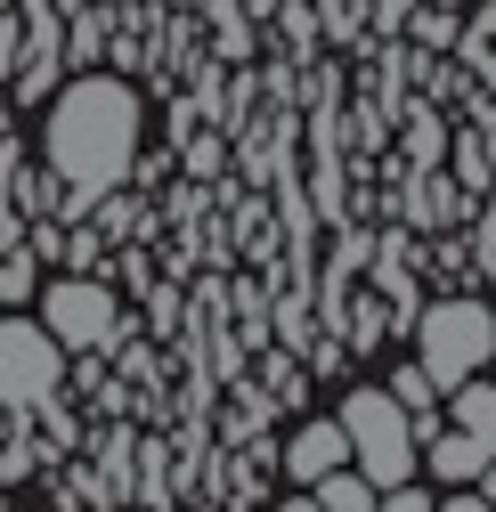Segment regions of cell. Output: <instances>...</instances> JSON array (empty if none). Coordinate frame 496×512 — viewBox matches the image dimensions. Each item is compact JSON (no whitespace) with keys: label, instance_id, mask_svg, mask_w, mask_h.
Wrapping results in <instances>:
<instances>
[{"label":"cell","instance_id":"cell-1","mask_svg":"<svg viewBox=\"0 0 496 512\" xmlns=\"http://www.w3.org/2000/svg\"><path fill=\"white\" fill-rule=\"evenodd\" d=\"M41 155L49 171L74 187V220L90 204H106L122 179H131L139 163V90L131 82H114V74H82L49 98V131H41Z\"/></svg>","mask_w":496,"mask_h":512},{"label":"cell","instance_id":"cell-2","mask_svg":"<svg viewBox=\"0 0 496 512\" xmlns=\"http://www.w3.org/2000/svg\"><path fill=\"white\" fill-rule=\"evenodd\" d=\"M415 366L431 374V391H456V382H472L488 358H496V309L488 301H431L423 326H415Z\"/></svg>","mask_w":496,"mask_h":512},{"label":"cell","instance_id":"cell-3","mask_svg":"<svg viewBox=\"0 0 496 512\" xmlns=\"http://www.w3.org/2000/svg\"><path fill=\"white\" fill-rule=\"evenodd\" d=\"M334 423H342V439H350V464L375 480V488L415 480V415H407L391 391H350Z\"/></svg>","mask_w":496,"mask_h":512},{"label":"cell","instance_id":"cell-4","mask_svg":"<svg viewBox=\"0 0 496 512\" xmlns=\"http://www.w3.org/2000/svg\"><path fill=\"white\" fill-rule=\"evenodd\" d=\"M66 382V342L41 317H0V407H49Z\"/></svg>","mask_w":496,"mask_h":512},{"label":"cell","instance_id":"cell-5","mask_svg":"<svg viewBox=\"0 0 496 512\" xmlns=\"http://www.w3.org/2000/svg\"><path fill=\"white\" fill-rule=\"evenodd\" d=\"M41 326L66 342V350H98V342L114 334V293H106L98 277H57V285L41 293Z\"/></svg>","mask_w":496,"mask_h":512},{"label":"cell","instance_id":"cell-6","mask_svg":"<svg viewBox=\"0 0 496 512\" xmlns=\"http://www.w3.org/2000/svg\"><path fill=\"white\" fill-rule=\"evenodd\" d=\"M57 57H66L57 0H25V49H17V98L25 106H41V90H57Z\"/></svg>","mask_w":496,"mask_h":512},{"label":"cell","instance_id":"cell-7","mask_svg":"<svg viewBox=\"0 0 496 512\" xmlns=\"http://www.w3.org/2000/svg\"><path fill=\"white\" fill-rule=\"evenodd\" d=\"M334 464H350L342 423H301V431L285 439V472H293V480H326Z\"/></svg>","mask_w":496,"mask_h":512},{"label":"cell","instance_id":"cell-8","mask_svg":"<svg viewBox=\"0 0 496 512\" xmlns=\"http://www.w3.org/2000/svg\"><path fill=\"white\" fill-rule=\"evenodd\" d=\"M496 447L472 431H431V480H480Z\"/></svg>","mask_w":496,"mask_h":512},{"label":"cell","instance_id":"cell-9","mask_svg":"<svg viewBox=\"0 0 496 512\" xmlns=\"http://www.w3.org/2000/svg\"><path fill=\"white\" fill-rule=\"evenodd\" d=\"M309 488H318V504H326V512H375V480L350 472V464H334L326 480H309Z\"/></svg>","mask_w":496,"mask_h":512},{"label":"cell","instance_id":"cell-10","mask_svg":"<svg viewBox=\"0 0 496 512\" xmlns=\"http://www.w3.org/2000/svg\"><path fill=\"white\" fill-rule=\"evenodd\" d=\"M488 179H496L488 139H464V147H456V187H488Z\"/></svg>","mask_w":496,"mask_h":512},{"label":"cell","instance_id":"cell-11","mask_svg":"<svg viewBox=\"0 0 496 512\" xmlns=\"http://www.w3.org/2000/svg\"><path fill=\"white\" fill-rule=\"evenodd\" d=\"M98 33H106V17H74L66 25V57H98Z\"/></svg>","mask_w":496,"mask_h":512},{"label":"cell","instance_id":"cell-12","mask_svg":"<svg viewBox=\"0 0 496 512\" xmlns=\"http://www.w3.org/2000/svg\"><path fill=\"white\" fill-rule=\"evenodd\" d=\"M375 512H431V496L399 480V488H375Z\"/></svg>","mask_w":496,"mask_h":512},{"label":"cell","instance_id":"cell-13","mask_svg":"<svg viewBox=\"0 0 496 512\" xmlns=\"http://www.w3.org/2000/svg\"><path fill=\"white\" fill-rule=\"evenodd\" d=\"M415 41H431V49H448V41H456V17H431V9H423V17H415Z\"/></svg>","mask_w":496,"mask_h":512},{"label":"cell","instance_id":"cell-14","mask_svg":"<svg viewBox=\"0 0 496 512\" xmlns=\"http://www.w3.org/2000/svg\"><path fill=\"white\" fill-rule=\"evenodd\" d=\"M440 147H448L440 122H415V163H440Z\"/></svg>","mask_w":496,"mask_h":512},{"label":"cell","instance_id":"cell-15","mask_svg":"<svg viewBox=\"0 0 496 512\" xmlns=\"http://www.w3.org/2000/svg\"><path fill=\"white\" fill-rule=\"evenodd\" d=\"M17 293H33V277H25V261H17V269H0V301H17Z\"/></svg>","mask_w":496,"mask_h":512},{"label":"cell","instance_id":"cell-16","mask_svg":"<svg viewBox=\"0 0 496 512\" xmlns=\"http://www.w3.org/2000/svg\"><path fill=\"white\" fill-rule=\"evenodd\" d=\"M480 244H496V179H488V212H480Z\"/></svg>","mask_w":496,"mask_h":512},{"label":"cell","instance_id":"cell-17","mask_svg":"<svg viewBox=\"0 0 496 512\" xmlns=\"http://www.w3.org/2000/svg\"><path fill=\"white\" fill-rule=\"evenodd\" d=\"M440 512H496V504H488V496H448Z\"/></svg>","mask_w":496,"mask_h":512},{"label":"cell","instance_id":"cell-18","mask_svg":"<svg viewBox=\"0 0 496 512\" xmlns=\"http://www.w3.org/2000/svg\"><path fill=\"white\" fill-rule=\"evenodd\" d=\"M277 512H326V504H318V496H285Z\"/></svg>","mask_w":496,"mask_h":512},{"label":"cell","instance_id":"cell-19","mask_svg":"<svg viewBox=\"0 0 496 512\" xmlns=\"http://www.w3.org/2000/svg\"><path fill=\"white\" fill-rule=\"evenodd\" d=\"M480 41H496V0H488V9H480Z\"/></svg>","mask_w":496,"mask_h":512},{"label":"cell","instance_id":"cell-20","mask_svg":"<svg viewBox=\"0 0 496 512\" xmlns=\"http://www.w3.org/2000/svg\"><path fill=\"white\" fill-rule=\"evenodd\" d=\"M480 496H488V504H496V456H488V472H480Z\"/></svg>","mask_w":496,"mask_h":512},{"label":"cell","instance_id":"cell-21","mask_svg":"<svg viewBox=\"0 0 496 512\" xmlns=\"http://www.w3.org/2000/svg\"><path fill=\"white\" fill-rule=\"evenodd\" d=\"M0 9H9V0H0Z\"/></svg>","mask_w":496,"mask_h":512},{"label":"cell","instance_id":"cell-22","mask_svg":"<svg viewBox=\"0 0 496 512\" xmlns=\"http://www.w3.org/2000/svg\"><path fill=\"white\" fill-rule=\"evenodd\" d=\"M0 512H9V504H0Z\"/></svg>","mask_w":496,"mask_h":512}]
</instances>
